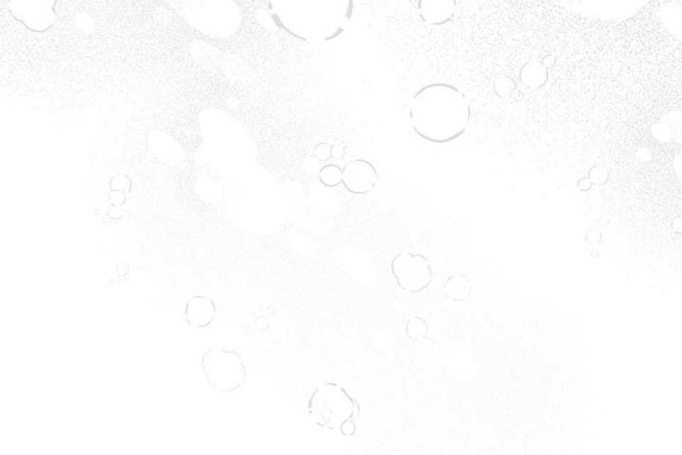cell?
Segmentation results:
<instances>
[{
	"mask_svg": "<svg viewBox=\"0 0 682 455\" xmlns=\"http://www.w3.org/2000/svg\"><path fill=\"white\" fill-rule=\"evenodd\" d=\"M405 331L409 339L417 342L426 338L428 327L425 320L421 317H414L407 322Z\"/></svg>",
	"mask_w": 682,
	"mask_h": 455,
	"instance_id": "obj_10",
	"label": "cell"
},
{
	"mask_svg": "<svg viewBox=\"0 0 682 455\" xmlns=\"http://www.w3.org/2000/svg\"><path fill=\"white\" fill-rule=\"evenodd\" d=\"M319 181L325 187H338L342 184V169L336 164H327L319 173Z\"/></svg>",
	"mask_w": 682,
	"mask_h": 455,
	"instance_id": "obj_9",
	"label": "cell"
},
{
	"mask_svg": "<svg viewBox=\"0 0 682 455\" xmlns=\"http://www.w3.org/2000/svg\"><path fill=\"white\" fill-rule=\"evenodd\" d=\"M217 314L215 303L210 298L196 296L188 302L185 317L188 324L198 328L208 327L212 324Z\"/></svg>",
	"mask_w": 682,
	"mask_h": 455,
	"instance_id": "obj_6",
	"label": "cell"
},
{
	"mask_svg": "<svg viewBox=\"0 0 682 455\" xmlns=\"http://www.w3.org/2000/svg\"><path fill=\"white\" fill-rule=\"evenodd\" d=\"M377 182V171L365 159H352L342 169V184L355 195L372 192Z\"/></svg>",
	"mask_w": 682,
	"mask_h": 455,
	"instance_id": "obj_5",
	"label": "cell"
},
{
	"mask_svg": "<svg viewBox=\"0 0 682 455\" xmlns=\"http://www.w3.org/2000/svg\"><path fill=\"white\" fill-rule=\"evenodd\" d=\"M591 186H592L591 181H589V179L588 178H582L579 179V181H578V184H577L578 189H579L580 191H583V192H586V191H589V189H591Z\"/></svg>",
	"mask_w": 682,
	"mask_h": 455,
	"instance_id": "obj_15",
	"label": "cell"
},
{
	"mask_svg": "<svg viewBox=\"0 0 682 455\" xmlns=\"http://www.w3.org/2000/svg\"><path fill=\"white\" fill-rule=\"evenodd\" d=\"M409 119L412 130L421 139L446 145L467 131L470 108L458 89L448 84H431L414 94Z\"/></svg>",
	"mask_w": 682,
	"mask_h": 455,
	"instance_id": "obj_1",
	"label": "cell"
},
{
	"mask_svg": "<svg viewBox=\"0 0 682 455\" xmlns=\"http://www.w3.org/2000/svg\"><path fill=\"white\" fill-rule=\"evenodd\" d=\"M360 405L343 388L335 383L318 387L308 400L307 412L311 421L328 431L352 437L356 432V420L360 415Z\"/></svg>",
	"mask_w": 682,
	"mask_h": 455,
	"instance_id": "obj_2",
	"label": "cell"
},
{
	"mask_svg": "<svg viewBox=\"0 0 682 455\" xmlns=\"http://www.w3.org/2000/svg\"><path fill=\"white\" fill-rule=\"evenodd\" d=\"M391 272L398 286L411 294L425 291L433 279V271L426 257L408 251L394 255Z\"/></svg>",
	"mask_w": 682,
	"mask_h": 455,
	"instance_id": "obj_4",
	"label": "cell"
},
{
	"mask_svg": "<svg viewBox=\"0 0 682 455\" xmlns=\"http://www.w3.org/2000/svg\"><path fill=\"white\" fill-rule=\"evenodd\" d=\"M586 241H588L591 245H597V244L601 242V240H602V234H601V232L598 231V230H591V231H589L588 234H586Z\"/></svg>",
	"mask_w": 682,
	"mask_h": 455,
	"instance_id": "obj_14",
	"label": "cell"
},
{
	"mask_svg": "<svg viewBox=\"0 0 682 455\" xmlns=\"http://www.w3.org/2000/svg\"><path fill=\"white\" fill-rule=\"evenodd\" d=\"M443 294L452 302H465L471 294V285L467 277L462 274L450 275L443 283Z\"/></svg>",
	"mask_w": 682,
	"mask_h": 455,
	"instance_id": "obj_8",
	"label": "cell"
},
{
	"mask_svg": "<svg viewBox=\"0 0 682 455\" xmlns=\"http://www.w3.org/2000/svg\"><path fill=\"white\" fill-rule=\"evenodd\" d=\"M201 368L208 384L224 394L238 391L248 378L245 359L237 350L212 348L202 356Z\"/></svg>",
	"mask_w": 682,
	"mask_h": 455,
	"instance_id": "obj_3",
	"label": "cell"
},
{
	"mask_svg": "<svg viewBox=\"0 0 682 455\" xmlns=\"http://www.w3.org/2000/svg\"><path fill=\"white\" fill-rule=\"evenodd\" d=\"M331 148H332V145H328L326 142L319 143L316 146L314 156L319 162L329 161L331 159Z\"/></svg>",
	"mask_w": 682,
	"mask_h": 455,
	"instance_id": "obj_12",
	"label": "cell"
},
{
	"mask_svg": "<svg viewBox=\"0 0 682 455\" xmlns=\"http://www.w3.org/2000/svg\"><path fill=\"white\" fill-rule=\"evenodd\" d=\"M608 178H610V173H608V169L603 167H595L589 172V179L592 184L600 185L601 186V185L606 184Z\"/></svg>",
	"mask_w": 682,
	"mask_h": 455,
	"instance_id": "obj_11",
	"label": "cell"
},
{
	"mask_svg": "<svg viewBox=\"0 0 682 455\" xmlns=\"http://www.w3.org/2000/svg\"><path fill=\"white\" fill-rule=\"evenodd\" d=\"M420 16L426 23L439 26L448 23L453 15V4L449 1L419 2Z\"/></svg>",
	"mask_w": 682,
	"mask_h": 455,
	"instance_id": "obj_7",
	"label": "cell"
},
{
	"mask_svg": "<svg viewBox=\"0 0 682 455\" xmlns=\"http://www.w3.org/2000/svg\"><path fill=\"white\" fill-rule=\"evenodd\" d=\"M347 145L345 143H336L331 148V159L342 161L346 156Z\"/></svg>",
	"mask_w": 682,
	"mask_h": 455,
	"instance_id": "obj_13",
	"label": "cell"
}]
</instances>
